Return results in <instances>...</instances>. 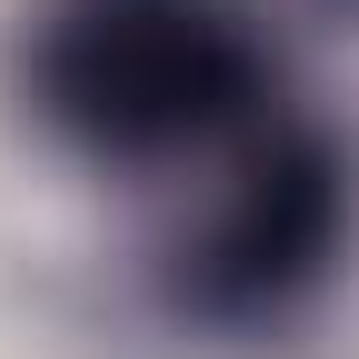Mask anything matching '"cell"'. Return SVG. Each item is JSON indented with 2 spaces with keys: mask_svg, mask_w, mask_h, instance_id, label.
<instances>
[{
  "mask_svg": "<svg viewBox=\"0 0 359 359\" xmlns=\"http://www.w3.org/2000/svg\"><path fill=\"white\" fill-rule=\"evenodd\" d=\"M20 100L80 160L160 170L259 130L269 40L240 0H50L20 40Z\"/></svg>",
  "mask_w": 359,
  "mask_h": 359,
  "instance_id": "1",
  "label": "cell"
},
{
  "mask_svg": "<svg viewBox=\"0 0 359 359\" xmlns=\"http://www.w3.org/2000/svg\"><path fill=\"white\" fill-rule=\"evenodd\" d=\"M349 230H359V150L320 120H259L230 150V180L210 190L200 230L170 250V290L219 330L290 320L349 259Z\"/></svg>",
  "mask_w": 359,
  "mask_h": 359,
  "instance_id": "2",
  "label": "cell"
},
{
  "mask_svg": "<svg viewBox=\"0 0 359 359\" xmlns=\"http://www.w3.org/2000/svg\"><path fill=\"white\" fill-rule=\"evenodd\" d=\"M339 11H359V0H339Z\"/></svg>",
  "mask_w": 359,
  "mask_h": 359,
  "instance_id": "3",
  "label": "cell"
}]
</instances>
